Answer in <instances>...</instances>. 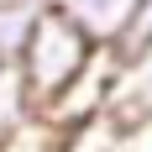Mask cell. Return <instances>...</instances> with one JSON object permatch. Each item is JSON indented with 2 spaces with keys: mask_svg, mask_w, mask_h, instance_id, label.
<instances>
[{
  "mask_svg": "<svg viewBox=\"0 0 152 152\" xmlns=\"http://www.w3.org/2000/svg\"><path fill=\"white\" fill-rule=\"evenodd\" d=\"M94 47H100V42H94L63 5H53V0L42 5V16H37L26 47H21V58H16V68H21V79H26V89H31V100H37V115H42V105L58 89L74 84V74L94 58Z\"/></svg>",
  "mask_w": 152,
  "mask_h": 152,
  "instance_id": "1",
  "label": "cell"
},
{
  "mask_svg": "<svg viewBox=\"0 0 152 152\" xmlns=\"http://www.w3.org/2000/svg\"><path fill=\"white\" fill-rule=\"evenodd\" d=\"M115 74H121V53H115V47H94V58L74 74V84L58 89L42 105V121L53 126V131H68V126L89 121V115H100V110H110Z\"/></svg>",
  "mask_w": 152,
  "mask_h": 152,
  "instance_id": "2",
  "label": "cell"
},
{
  "mask_svg": "<svg viewBox=\"0 0 152 152\" xmlns=\"http://www.w3.org/2000/svg\"><path fill=\"white\" fill-rule=\"evenodd\" d=\"M53 5H63L100 47H121L137 11H142V0H53Z\"/></svg>",
  "mask_w": 152,
  "mask_h": 152,
  "instance_id": "3",
  "label": "cell"
},
{
  "mask_svg": "<svg viewBox=\"0 0 152 152\" xmlns=\"http://www.w3.org/2000/svg\"><path fill=\"white\" fill-rule=\"evenodd\" d=\"M126 131H131V126H126L115 110H100V115H89V121L58 131V152H115L126 142Z\"/></svg>",
  "mask_w": 152,
  "mask_h": 152,
  "instance_id": "4",
  "label": "cell"
},
{
  "mask_svg": "<svg viewBox=\"0 0 152 152\" xmlns=\"http://www.w3.org/2000/svg\"><path fill=\"white\" fill-rule=\"evenodd\" d=\"M31 121H37V100H31L21 68L5 63V68H0V142H11L16 131H26Z\"/></svg>",
  "mask_w": 152,
  "mask_h": 152,
  "instance_id": "5",
  "label": "cell"
},
{
  "mask_svg": "<svg viewBox=\"0 0 152 152\" xmlns=\"http://www.w3.org/2000/svg\"><path fill=\"white\" fill-rule=\"evenodd\" d=\"M47 0H0V58L16 63L21 58V47H26L31 26H37V16H42Z\"/></svg>",
  "mask_w": 152,
  "mask_h": 152,
  "instance_id": "6",
  "label": "cell"
},
{
  "mask_svg": "<svg viewBox=\"0 0 152 152\" xmlns=\"http://www.w3.org/2000/svg\"><path fill=\"white\" fill-rule=\"evenodd\" d=\"M142 42H152V0H142V11H137V21H131V31H126V42L115 47V53L126 58V53H137Z\"/></svg>",
  "mask_w": 152,
  "mask_h": 152,
  "instance_id": "7",
  "label": "cell"
},
{
  "mask_svg": "<svg viewBox=\"0 0 152 152\" xmlns=\"http://www.w3.org/2000/svg\"><path fill=\"white\" fill-rule=\"evenodd\" d=\"M0 68H5V58H0Z\"/></svg>",
  "mask_w": 152,
  "mask_h": 152,
  "instance_id": "8",
  "label": "cell"
},
{
  "mask_svg": "<svg viewBox=\"0 0 152 152\" xmlns=\"http://www.w3.org/2000/svg\"><path fill=\"white\" fill-rule=\"evenodd\" d=\"M147 126H152V121H147Z\"/></svg>",
  "mask_w": 152,
  "mask_h": 152,
  "instance_id": "9",
  "label": "cell"
}]
</instances>
